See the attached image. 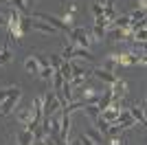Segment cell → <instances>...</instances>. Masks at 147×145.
<instances>
[{"mask_svg":"<svg viewBox=\"0 0 147 145\" xmlns=\"http://www.w3.org/2000/svg\"><path fill=\"white\" fill-rule=\"evenodd\" d=\"M61 57L59 55H49V64H51V68H53V70H59V66H61Z\"/></svg>","mask_w":147,"mask_h":145,"instance_id":"obj_28","label":"cell"},{"mask_svg":"<svg viewBox=\"0 0 147 145\" xmlns=\"http://www.w3.org/2000/svg\"><path fill=\"white\" fill-rule=\"evenodd\" d=\"M0 2H7V5H9V0H0Z\"/></svg>","mask_w":147,"mask_h":145,"instance_id":"obj_35","label":"cell"},{"mask_svg":"<svg viewBox=\"0 0 147 145\" xmlns=\"http://www.w3.org/2000/svg\"><path fill=\"white\" fill-rule=\"evenodd\" d=\"M92 13H94V18H97V16H103V5H101V0H97V2L92 5Z\"/></svg>","mask_w":147,"mask_h":145,"instance_id":"obj_30","label":"cell"},{"mask_svg":"<svg viewBox=\"0 0 147 145\" xmlns=\"http://www.w3.org/2000/svg\"><path fill=\"white\" fill-rule=\"evenodd\" d=\"M31 22H33V20H31L29 16H22V33L31 31Z\"/></svg>","mask_w":147,"mask_h":145,"instance_id":"obj_31","label":"cell"},{"mask_svg":"<svg viewBox=\"0 0 147 145\" xmlns=\"http://www.w3.org/2000/svg\"><path fill=\"white\" fill-rule=\"evenodd\" d=\"M31 143H33V132H29V130L18 132V145H31Z\"/></svg>","mask_w":147,"mask_h":145,"instance_id":"obj_17","label":"cell"},{"mask_svg":"<svg viewBox=\"0 0 147 145\" xmlns=\"http://www.w3.org/2000/svg\"><path fill=\"white\" fill-rule=\"evenodd\" d=\"M110 26H117V29H129V16H119V18H114Z\"/></svg>","mask_w":147,"mask_h":145,"instance_id":"obj_18","label":"cell"},{"mask_svg":"<svg viewBox=\"0 0 147 145\" xmlns=\"http://www.w3.org/2000/svg\"><path fill=\"white\" fill-rule=\"evenodd\" d=\"M73 53H75V44H68V46L64 48V53H61L59 57H61L64 62H70V60H73Z\"/></svg>","mask_w":147,"mask_h":145,"instance_id":"obj_27","label":"cell"},{"mask_svg":"<svg viewBox=\"0 0 147 145\" xmlns=\"http://www.w3.org/2000/svg\"><path fill=\"white\" fill-rule=\"evenodd\" d=\"M108 136H110L108 145H125V139H123L121 134H108Z\"/></svg>","mask_w":147,"mask_h":145,"instance_id":"obj_29","label":"cell"},{"mask_svg":"<svg viewBox=\"0 0 147 145\" xmlns=\"http://www.w3.org/2000/svg\"><path fill=\"white\" fill-rule=\"evenodd\" d=\"M59 101H57V95L55 92H46L42 99V119H49L51 115L59 112Z\"/></svg>","mask_w":147,"mask_h":145,"instance_id":"obj_2","label":"cell"},{"mask_svg":"<svg viewBox=\"0 0 147 145\" xmlns=\"http://www.w3.org/2000/svg\"><path fill=\"white\" fill-rule=\"evenodd\" d=\"M7 24V16H0V26H5Z\"/></svg>","mask_w":147,"mask_h":145,"instance_id":"obj_34","label":"cell"},{"mask_svg":"<svg viewBox=\"0 0 147 145\" xmlns=\"http://www.w3.org/2000/svg\"><path fill=\"white\" fill-rule=\"evenodd\" d=\"M51 79H53V90H59L61 84H64V77L59 75V70H53V77Z\"/></svg>","mask_w":147,"mask_h":145,"instance_id":"obj_25","label":"cell"},{"mask_svg":"<svg viewBox=\"0 0 147 145\" xmlns=\"http://www.w3.org/2000/svg\"><path fill=\"white\" fill-rule=\"evenodd\" d=\"M70 40H73V44L77 48H90V44H92L90 31L84 29V26H75V29H70Z\"/></svg>","mask_w":147,"mask_h":145,"instance_id":"obj_1","label":"cell"},{"mask_svg":"<svg viewBox=\"0 0 147 145\" xmlns=\"http://www.w3.org/2000/svg\"><path fill=\"white\" fill-rule=\"evenodd\" d=\"M7 26L11 31V35L16 37V40H20V37L24 35V33H22V13L13 9V11L7 16Z\"/></svg>","mask_w":147,"mask_h":145,"instance_id":"obj_3","label":"cell"},{"mask_svg":"<svg viewBox=\"0 0 147 145\" xmlns=\"http://www.w3.org/2000/svg\"><path fill=\"white\" fill-rule=\"evenodd\" d=\"M20 95H22V92L9 97V99H5V101L0 103V115H11L13 108H16V103H18V99H20Z\"/></svg>","mask_w":147,"mask_h":145,"instance_id":"obj_8","label":"cell"},{"mask_svg":"<svg viewBox=\"0 0 147 145\" xmlns=\"http://www.w3.org/2000/svg\"><path fill=\"white\" fill-rule=\"evenodd\" d=\"M94 72V77L99 79V81H103V84H114V81H117V72H108V70H103V68H97V70H92Z\"/></svg>","mask_w":147,"mask_h":145,"instance_id":"obj_9","label":"cell"},{"mask_svg":"<svg viewBox=\"0 0 147 145\" xmlns=\"http://www.w3.org/2000/svg\"><path fill=\"white\" fill-rule=\"evenodd\" d=\"M77 141H79L81 145H94V143H92V141H90V139H88V136H86V134H84V136H79V139H77Z\"/></svg>","mask_w":147,"mask_h":145,"instance_id":"obj_32","label":"cell"},{"mask_svg":"<svg viewBox=\"0 0 147 145\" xmlns=\"http://www.w3.org/2000/svg\"><path fill=\"white\" fill-rule=\"evenodd\" d=\"M31 29H33V31H40V33H46V35H57V33H59L55 26H51L49 22H44V20H37V18L31 22Z\"/></svg>","mask_w":147,"mask_h":145,"instance_id":"obj_6","label":"cell"},{"mask_svg":"<svg viewBox=\"0 0 147 145\" xmlns=\"http://www.w3.org/2000/svg\"><path fill=\"white\" fill-rule=\"evenodd\" d=\"M114 125H119L121 130H127V127H134V125H136V121L129 117V112H119L117 121H114Z\"/></svg>","mask_w":147,"mask_h":145,"instance_id":"obj_7","label":"cell"},{"mask_svg":"<svg viewBox=\"0 0 147 145\" xmlns=\"http://www.w3.org/2000/svg\"><path fill=\"white\" fill-rule=\"evenodd\" d=\"M101 68H103V70H108V72H114V70L119 68V62H117V57H114V55H112V57H108V60L103 62V66H101Z\"/></svg>","mask_w":147,"mask_h":145,"instance_id":"obj_21","label":"cell"},{"mask_svg":"<svg viewBox=\"0 0 147 145\" xmlns=\"http://www.w3.org/2000/svg\"><path fill=\"white\" fill-rule=\"evenodd\" d=\"M127 112H129V117H132L138 125H145V110H143V103H141V106H138V103H134Z\"/></svg>","mask_w":147,"mask_h":145,"instance_id":"obj_10","label":"cell"},{"mask_svg":"<svg viewBox=\"0 0 147 145\" xmlns=\"http://www.w3.org/2000/svg\"><path fill=\"white\" fill-rule=\"evenodd\" d=\"M18 92H22L18 86H9V88H2V90H0V103L5 101V99H9V97L18 95Z\"/></svg>","mask_w":147,"mask_h":145,"instance_id":"obj_16","label":"cell"},{"mask_svg":"<svg viewBox=\"0 0 147 145\" xmlns=\"http://www.w3.org/2000/svg\"><path fill=\"white\" fill-rule=\"evenodd\" d=\"M73 57H79V60H86V62H94L88 48H77V46H75V53H73Z\"/></svg>","mask_w":147,"mask_h":145,"instance_id":"obj_20","label":"cell"},{"mask_svg":"<svg viewBox=\"0 0 147 145\" xmlns=\"http://www.w3.org/2000/svg\"><path fill=\"white\" fill-rule=\"evenodd\" d=\"M112 99H123L125 97V92H127V84L123 81V79H117L114 84H112Z\"/></svg>","mask_w":147,"mask_h":145,"instance_id":"obj_11","label":"cell"},{"mask_svg":"<svg viewBox=\"0 0 147 145\" xmlns=\"http://www.w3.org/2000/svg\"><path fill=\"white\" fill-rule=\"evenodd\" d=\"M37 20L49 22L51 26H55L57 31H70V29H73V26H70V22H66V20H59V18H55V16H51V13H37Z\"/></svg>","mask_w":147,"mask_h":145,"instance_id":"obj_4","label":"cell"},{"mask_svg":"<svg viewBox=\"0 0 147 145\" xmlns=\"http://www.w3.org/2000/svg\"><path fill=\"white\" fill-rule=\"evenodd\" d=\"M11 51H9V46H2V51H0V64H9L11 62Z\"/></svg>","mask_w":147,"mask_h":145,"instance_id":"obj_26","label":"cell"},{"mask_svg":"<svg viewBox=\"0 0 147 145\" xmlns=\"http://www.w3.org/2000/svg\"><path fill=\"white\" fill-rule=\"evenodd\" d=\"M110 103H112V90H105L103 95H101V97L97 99V103H94V106L99 108V112H103V110L108 108Z\"/></svg>","mask_w":147,"mask_h":145,"instance_id":"obj_13","label":"cell"},{"mask_svg":"<svg viewBox=\"0 0 147 145\" xmlns=\"http://www.w3.org/2000/svg\"><path fill=\"white\" fill-rule=\"evenodd\" d=\"M59 75L64 77V81H70V79H73V62H61Z\"/></svg>","mask_w":147,"mask_h":145,"instance_id":"obj_14","label":"cell"},{"mask_svg":"<svg viewBox=\"0 0 147 145\" xmlns=\"http://www.w3.org/2000/svg\"><path fill=\"white\" fill-rule=\"evenodd\" d=\"M114 2L117 0H101V5H110V7H114Z\"/></svg>","mask_w":147,"mask_h":145,"instance_id":"obj_33","label":"cell"},{"mask_svg":"<svg viewBox=\"0 0 147 145\" xmlns=\"http://www.w3.org/2000/svg\"><path fill=\"white\" fill-rule=\"evenodd\" d=\"M86 136H88V139H90L94 145H103V134L99 132L97 127H90V130L86 132Z\"/></svg>","mask_w":147,"mask_h":145,"instance_id":"obj_15","label":"cell"},{"mask_svg":"<svg viewBox=\"0 0 147 145\" xmlns=\"http://www.w3.org/2000/svg\"><path fill=\"white\" fill-rule=\"evenodd\" d=\"M31 119H33V112H31V108H24V110H20V112H18V121H20V123H24V125H26Z\"/></svg>","mask_w":147,"mask_h":145,"instance_id":"obj_22","label":"cell"},{"mask_svg":"<svg viewBox=\"0 0 147 145\" xmlns=\"http://www.w3.org/2000/svg\"><path fill=\"white\" fill-rule=\"evenodd\" d=\"M84 110H86V115L92 119V123H94V121H97L99 117H101V112H99V108H97V106H84Z\"/></svg>","mask_w":147,"mask_h":145,"instance_id":"obj_24","label":"cell"},{"mask_svg":"<svg viewBox=\"0 0 147 145\" xmlns=\"http://www.w3.org/2000/svg\"><path fill=\"white\" fill-rule=\"evenodd\" d=\"M127 35H132L127 29H117V26H112V29L108 31V37H110V40H114V42H123Z\"/></svg>","mask_w":147,"mask_h":145,"instance_id":"obj_12","label":"cell"},{"mask_svg":"<svg viewBox=\"0 0 147 145\" xmlns=\"http://www.w3.org/2000/svg\"><path fill=\"white\" fill-rule=\"evenodd\" d=\"M24 68H26V72H37V70H40V66H37V57H26Z\"/></svg>","mask_w":147,"mask_h":145,"instance_id":"obj_23","label":"cell"},{"mask_svg":"<svg viewBox=\"0 0 147 145\" xmlns=\"http://www.w3.org/2000/svg\"><path fill=\"white\" fill-rule=\"evenodd\" d=\"M9 5H13V9H16V11H20L22 16H26V13H29L26 0H9Z\"/></svg>","mask_w":147,"mask_h":145,"instance_id":"obj_19","label":"cell"},{"mask_svg":"<svg viewBox=\"0 0 147 145\" xmlns=\"http://www.w3.org/2000/svg\"><path fill=\"white\" fill-rule=\"evenodd\" d=\"M35 57H37V66H40L37 75H40L44 81H51V77H53V68H51V64H49V57H46V55H35Z\"/></svg>","mask_w":147,"mask_h":145,"instance_id":"obj_5","label":"cell"}]
</instances>
